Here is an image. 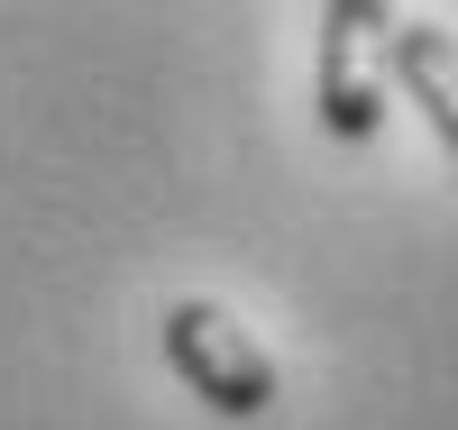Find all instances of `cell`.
Here are the masks:
<instances>
[{"label":"cell","instance_id":"cell-1","mask_svg":"<svg viewBox=\"0 0 458 430\" xmlns=\"http://www.w3.org/2000/svg\"><path fill=\"white\" fill-rule=\"evenodd\" d=\"M165 367L193 384V403H211L220 421H266L276 412V358L257 348V330L220 302H165Z\"/></svg>","mask_w":458,"mask_h":430},{"label":"cell","instance_id":"cell-2","mask_svg":"<svg viewBox=\"0 0 458 430\" xmlns=\"http://www.w3.org/2000/svg\"><path fill=\"white\" fill-rule=\"evenodd\" d=\"M386 28L394 10L386 0H330L321 10V46H312V110L330 138L367 147L376 129H386Z\"/></svg>","mask_w":458,"mask_h":430},{"label":"cell","instance_id":"cell-3","mask_svg":"<svg viewBox=\"0 0 458 430\" xmlns=\"http://www.w3.org/2000/svg\"><path fill=\"white\" fill-rule=\"evenodd\" d=\"M386 73L412 92V110L431 120V138L458 156V37H449L440 19H403V10H394V28H386Z\"/></svg>","mask_w":458,"mask_h":430}]
</instances>
